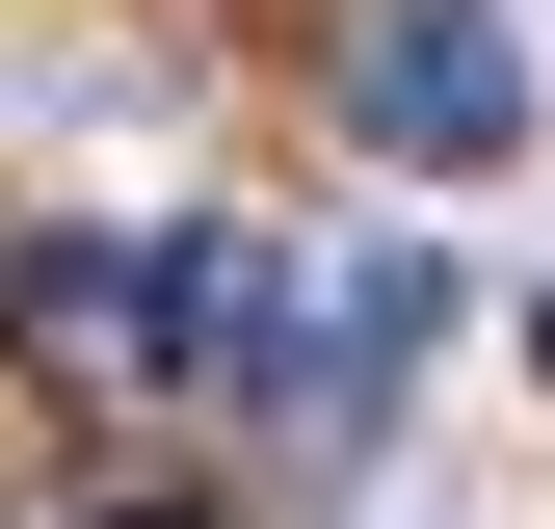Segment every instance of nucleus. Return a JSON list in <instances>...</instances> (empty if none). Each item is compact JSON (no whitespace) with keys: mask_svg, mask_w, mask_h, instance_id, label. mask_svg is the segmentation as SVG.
I'll use <instances>...</instances> for the list:
<instances>
[{"mask_svg":"<svg viewBox=\"0 0 555 529\" xmlns=\"http://www.w3.org/2000/svg\"><path fill=\"white\" fill-rule=\"evenodd\" d=\"M424 318H450V292H424V238H371V264H318V292L264 318V424H318V450H371V424H397V371H424Z\"/></svg>","mask_w":555,"mask_h":529,"instance_id":"nucleus-3","label":"nucleus"},{"mask_svg":"<svg viewBox=\"0 0 555 529\" xmlns=\"http://www.w3.org/2000/svg\"><path fill=\"white\" fill-rule=\"evenodd\" d=\"M344 132H371L397 185L529 159V27H503V0H371V27H344Z\"/></svg>","mask_w":555,"mask_h":529,"instance_id":"nucleus-1","label":"nucleus"},{"mask_svg":"<svg viewBox=\"0 0 555 529\" xmlns=\"http://www.w3.org/2000/svg\"><path fill=\"white\" fill-rule=\"evenodd\" d=\"M159 529H185V503H159Z\"/></svg>","mask_w":555,"mask_h":529,"instance_id":"nucleus-4","label":"nucleus"},{"mask_svg":"<svg viewBox=\"0 0 555 529\" xmlns=\"http://www.w3.org/2000/svg\"><path fill=\"white\" fill-rule=\"evenodd\" d=\"M27 345L53 371H212L238 345V238H53L27 264Z\"/></svg>","mask_w":555,"mask_h":529,"instance_id":"nucleus-2","label":"nucleus"}]
</instances>
